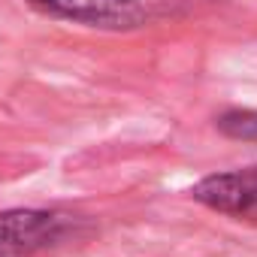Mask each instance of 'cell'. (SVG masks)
<instances>
[{
    "mask_svg": "<svg viewBox=\"0 0 257 257\" xmlns=\"http://www.w3.org/2000/svg\"><path fill=\"white\" fill-rule=\"evenodd\" d=\"M34 10L97 31H137L149 22L140 0H25Z\"/></svg>",
    "mask_w": 257,
    "mask_h": 257,
    "instance_id": "7a4b0ae2",
    "label": "cell"
},
{
    "mask_svg": "<svg viewBox=\"0 0 257 257\" xmlns=\"http://www.w3.org/2000/svg\"><path fill=\"white\" fill-rule=\"evenodd\" d=\"M215 127L230 140L257 143V109H227L215 118Z\"/></svg>",
    "mask_w": 257,
    "mask_h": 257,
    "instance_id": "277c9868",
    "label": "cell"
},
{
    "mask_svg": "<svg viewBox=\"0 0 257 257\" xmlns=\"http://www.w3.org/2000/svg\"><path fill=\"white\" fill-rule=\"evenodd\" d=\"M70 233V218L49 209L0 212V257H34Z\"/></svg>",
    "mask_w": 257,
    "mask_h": 257,
    "instance_id": "6da1fadb",
    "label": "cell"
},
{
    "mask_svg": "<svg viewBox=\"0 0 257 257\" xmlns=\"http://www.w3.org/2000/svg\"><path fill=\"white\" fill-rule=\"evenodd\" d=\"M191 197L221 215L257 221V167L206 176L191 188Z\"/></svg>",
    "mask_w": 257,
    "mask_h": 257,
    "instance_id": "3957f363",
    "label": "cell"
}]
</instances>
